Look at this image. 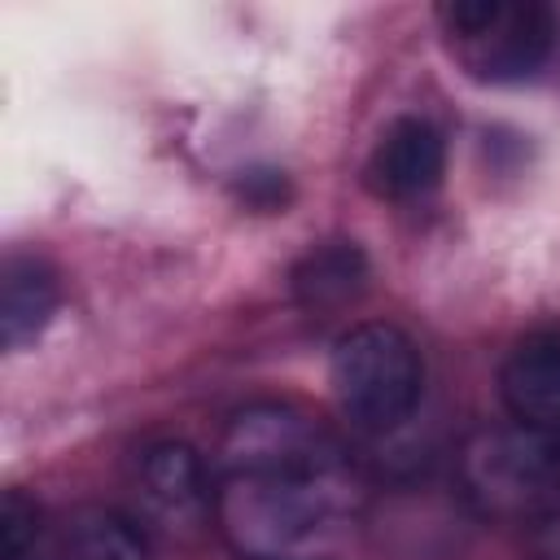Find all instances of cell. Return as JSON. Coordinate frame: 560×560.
<instances>
[{"mask_svg": "<svg viewBox=\"0 0 560 560\" xmlns=\"http://www.w3.org/2000/svg\"><path fill=\"white\" fill-rule=\"evenodd\" d=\"M61 302L57 271L39 254H9L0 271V341L4 350H22L35 341Z\"/></svg>", "mask_w": 560, "mask_h": 560, "instance_id": "cell-9", "label": "cell"}, {"mask_svg": "<svg viewBox=\"0 0 560 560\" xmlns=\"http://www.w3.org/2000/svg\"><path fill=\"white\" fill-rule=\"evenodd\" d=\"M499 398L516 424L560 433V332H529L508 350Z\"/></svg>", "mask_w": 560, "mask_h": 560, "instance_id": "cell-8", "label": "cell"}, {"mask_svg": "<svg viewBox=\"0 0 560 560\" xmlns=\"http://www.w3.org/2000/svg\"><path fill=\"white\" fill-rule=\"evenodd\" d=\"M245 201L271 210L276 201H284V179L276 171H267V179L262 175H245Z\"/></svg>", "mask_w": 560, "mask_h": 560, "instance_id": "cell-14", "label": "cell"}, {"mask_svg": "<svg viewBox=\"0 0 560 560\" xmlns=\"http://www.w3.org/2000/svg\"><path fill=\"white\" fill-rule=\"evenodd\" d=\"M66 560H153L149 525L118 508H79L61 529Z\"/></svg>", "mask_w": 560, "mask_h": 560, "instance_id": "cell-10", "label": "cell"}, {"mask_svg": "<svg viewBox=\"0 0 560 560\" xmlns=\"http://www.w3.org/2000/svg\"><path fill=\"white\" fill-rule=\"evenodd\" d=\"M363 280H368V262L359 245L332 241V245H315L293 267V298L306 311H337L363 293Z\"/></svg>", "mask_w": 560, "mask_h": 560, "instance_id": "cell-11", "label": "cell"}, {"mask_svg": "<svg viewBox=\"0 0 560 560\" xmlns=\"http://www.w3.org/2000/svg\"><path fill=\"white\" fill-rule=\"evenodd\" d=\"M455 494L486 521H538L560 486L551 433L525 424H481L455 451Z\"/></svg>", "mask_w": 560, "mask_h": 560, "instance_id": "cell-3", "label": "cell"}, {"mask_svg": "<svg viewBox=\"0 0 560 560\" xmlns=\"http://www.w3.org/2000/svg\"><path fill=\"white\" fill-rule=\"evenodd\" d=\"M442 175H446V140L420 114L394 118L368 158V179L389 201H420L442 184Z\"/></svg>", "mask_w": 560, "mask_h": 560, "instance_id": "cell-7", "label": "cell"}, {"mask_svg": "<svg viewBox=\"0 0 560 560\" xmlns=\"http://www.w3.org/2000/svg\"><path fill=\"white\" fill-rule=\"evenodd\" d=\"M210 464L214 477H280L319 472L350 459L311 411L293 402H249L223 424Z\"/></svg>", "mask_w": 560, "mask_h": 560, "instance_id": "cell-5", "label": "cell"}, {"mask_svg": "<svg viewBox=\"0 0 560 560\" xmlns=\"http://www.w3.org/2000/svg\"><path fill=\"white\" fill-rule=\"evenodd\" d=\"M328 385L341 416L363 433L402 429L424 394V359L398 324H354L332 341Z\"/></svg>", "mask_w": 560, "mask_h": 560, "instance_id": "cell-2", "label": "cell"}, {"mask_svg": "<svg viewBox=\"0 0 560 560\" xmlns=\"http://www.w3.org/2000/svg\"><path fill=\"white\" fill-rule=\"evenodd\" d=\"M35 538H39V508L22 490H9L0 508V560H26Z\"/></svg>", "mask_w": 560, "mask_h": 560, "instance_id": "cell-12", "label": "cell"}, {"mask_svg": "<svg viewBox=\"0 0 560 560\" xmlns=\"http://www.w3.org/2000/svg\"><path fill=\"white\" fill-rule=\"evenodd\" d=\"M455 57L481 83H525L534 79L556 44V13L547 4H503V0H455L438 9Z\"/></svg>", "mask_w": 560, "mask_h": 560, "instance_id": "cell-4", "label": "cell"}, {"mask_svg": "<svg viewBox=\"0 0 560 560\" xmlns=\"http://www.w3.org/2000/svg\"><path fill=\"white\" fill-rule=\"evenodd\" d=\"M214 481V529L241 560H337L363 516L350 464Z\"/></svg>", "mask_w": 560, "mask_h": 560, "instance_id": "cell-1", "label": "cell"}, {"mask_svg": "<svg viewBox=\"0 0 560 560\" xmlns=\"http://www.w3.org/2000/svg\"><path fill=\"white\" fill-rule=\"evenodd\" d=\"M534 525V547H538V556L542 560H560V499L538 516V521H529Z\"/></svg>", "mask_w": 560, "mask_h": 560, "instance_id": "cell-13", "label": "cell"}, {"mask_svg": "<svg viewBox=\"0 0 560 560\" xmlns=\"http://www.w3.org/2000/svg\"><path fill=\"white\" fill-rule=\"evenodd\" d=\"M214 464H206L188 442H149L131 464L136 516L175 538H197L214 525Z\"/></svg>", "mask_w": 560, "mask_h": 560, "instance_id": "cell-6", "label": "cell"}, {"mask_svg": "<svg viewBox=\"0 0 560 560\" xmlns=\"http://www.w3.org/2000/svg\"><path fill=\"white\" fill-rule=\"evenodd\" d=\"M551 455H556V486H560V433H551Z\"/></svg>", "mask_w": 560, "mask_h": 560, "instance_id": "cell-15", "label": "cell"}]
</instances>
